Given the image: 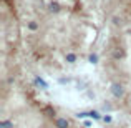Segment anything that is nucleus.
Segmentation results:
<instances>
[{
  "label": "nucleus",
  "mask_w": 131,
  "mask_h": 128,
  "mask_svg": "<svg viewBox=\"0 0 131 128\" xmlns=\"http://www.w3.org/2000/svg\"><path fill=\"white\" fill-rule=\"evenodd\" d=\"M121 92H123V90H121V86H118V85H113V93H115L116 96H119V95H121Z\"/></svg>",
  "instance_id": "obj_1"
},
{
  "label": "nucleus",
  "mask_w": 131,
  "mask_h": 128,
  "mask_svg": "<svg viewBox=\"0 0 131 128\" xmlns=\"http://www.w3.org/2000/svg\"><path fill=\"white\" fill-rule=\"evenodd\" d=\"M57 123H58V126H60V128H67V126H68V123L65 122V120H58Z\"/></svg>",
  "instance_id": "obj_2"
},
{
  "label": "nucleus",
  "mask_w": 131,
  "mask_h": 128,
  "mask_svg": "<svg viewBox=\"0 0 131 128\" xmlns=\"http://www.w3.org/2000/svg\"><path fill=\"white\" fill-rule=\"evenodd\" d=\"M28 28H30V30H37V28H38V25H37L35 22H30V23H28Z\"/></svg>",
  "instance_id": "obj_3"
},
{
  "label": "nucleus",
  "mask_w": 131,
  "mask_h": 128,
  "mask_svg": "<svg viewBox=\"0 0 131 128\" xmlns=\"http://www.w3.org/2000/svg\"><path fill=\"white\" fill-rule=\"evenodd\" d=\"M67 60H68V62H75V60H77V57H75L73 53H68V55H67Z\"/></svg>",
  "instance_id": "obj_4"
},
{
  "label": "nucleus",
  "mask_w": 131,
  "mask_h": 128,
  "mask_svg": "<svg viewBox=\"0 0 131 128\" xmlns=\"http://www.w3.org/2000/svg\"><path fill=\"white\" fill-rule=\"evenodd\" d=\"M90 60H91V62H96L98 58H96V55H91V57H90Z\"/></svg>",
  "instance_id": "obj_5"
}]
</instances>
